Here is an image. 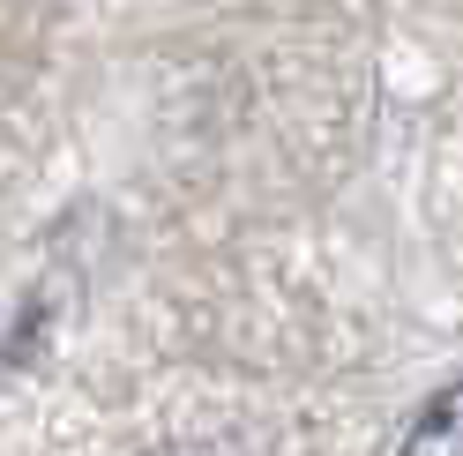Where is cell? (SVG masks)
I'll return each mask as SVG.
<instances>
[{
    "label": "cell",
    "instance_id": "6da1fadb",
    "mask_svg": "<svg viewBox=\"0 0 463 456\" xmlns=\"http://www.w3.org/2000/svg\"><path fill=\"white\" fill-rule=\"evenodd\" d=\"M396 456H463V382L426 396L419 419L403 426V449Z\"/></svg>",
    "mask_w": 463,
    "mask_h": 456
}]
</instances>
